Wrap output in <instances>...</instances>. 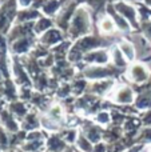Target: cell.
<instances>
[{"instance_id": "obj_1", "label": "cell", "mask_w": 151, "mask_h": 152, "mask_svg": "<svg viewBox=\"0 0 151 152\" xmlns=\"http://www.w3.org/2000/svg\"><path fill=\"white\" fill-rule=\"evenodd\" d=\"M90 27V20H88V15L84 10H78L76 15L74 16V20H72V32L75 35H80L83 32H86Z\"/></svg>"}, {"instance_id": "obj_2", "label": "cell", "mask_w": 151, "mask_h": 152, "mask_svg": "<svg viewBox=\"0 0 151 152\" xmlns=\"http://www.w3.org/2000/svg\"><path fill=\"white\" fill-rule=\"evenodd\" d=\"M99 28H100V31L103 32V34H112V32H115V29H117V24H115L114 19L111 18V16H104V18H102V20L99 21Z\"/></svg>"}, {"instance_id": "obj_3", "label": "cell", "mask_w": 151, "mask_h": 152, "mask_svg": "<svg viewBox=\"0 0 151 152\" xmlns=\"http://www.w3.org/2000/svg\"><path fill=\"white\" fill-rule=\"evenodd\" d=\"M147 69L146 67L141 66V64H135V66L131 68V76H133V79L135 81H143L146 80L147 77Z\"/></svg>"}, {"instance_id": "obj_4", "label": "cell", "mask_w": 151, "mask_h": 152, "mask_svg": "<svg viewBox=\"0 0 151 152\" xmlns=\"http://www.w3.org/2000/svg\"><path fill=\"white\" fill-rule=\"evenodd\" d=\"M120 51L123 52V55L126 56V59H134V47L127 42H122L120 43Z\"/></svg>"}, {"instance_id": "obj_5", "label": "cell", "mask_w": 151, "mask_h": 152, "mask_svg": "<svg viewBox=\"0 0 151 152\" xmlns=\"http://www.w3.org/2000/svg\"><path fill=\"white\" fill-rule=\"evenodd\" d=\"M133 99V92L130 91V88H125V91H120L119 95L117 96V102L120 103H128Z\"/></svg>"}]
</instances>
